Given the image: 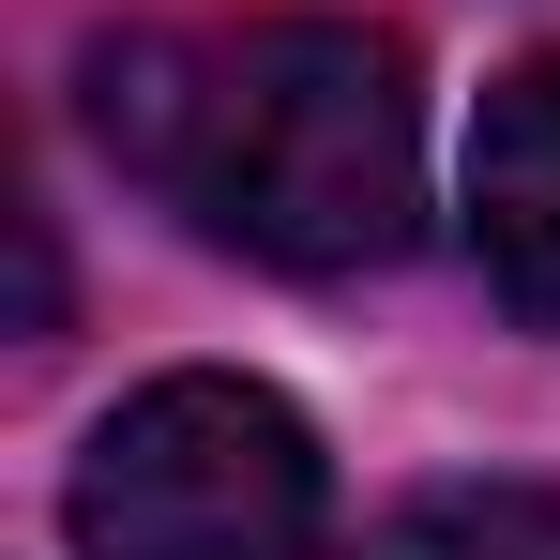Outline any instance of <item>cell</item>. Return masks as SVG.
Segmentation results:
<instances>
[{
  "label": "cell",
  "mask_w": 560,
  "mask_h": 560,
  "mask_svg": "<svg viewBox=\"0 0 560 560\" xmlns=\"http://www.w3.org/2000/svg\"><path fill=\"white\" fill-rule=\"evenodd\" d=\"M469 243L485 288L560 334V61H515L469 121Z\"/></svg>",
  "instance_id": "3957f363"
},
{
  "label": "cell",
  "mask_w": 560,
  "mask_h": 560,
  "mask_svg": "<svg viewBox=\"0 0 560 560\" xmlns=\"http://www.w3.org/2000/svg\"><path fill=\"white\" fill-rule=\"evenodd\" d=\"M334 469L273 378H152L77 455V560H318Z\"/></svg>",
  "instance_id": "7a4b0ae2"
},
{
  "label": "cell",
  "mask_w": 560,
  "mask_h": 560,
  "mask_svg": "<svg viewBox=\"0 0 560 560\" xmlns=\"http://www.w3.org/2000/svg\"><path fill=\"white\" fill-rule=\"evenodd\" d=\"M106 167L212 228L258 273H378L424 212L409 46L364 15H243V31H106L92 46Z\"/></svg>",
  "instance_id": "6da1fadb"
},
{
  "label": "cell",
  "mask_w": 560,
  "mask_h": 560,
  "mask_svg": "<svg viewBox=\"0 0 560 560\" xmlns=\"http://www.w3.org/2000/svg\"><path fill=\"white\" fill-rule=\"evenodd\" d=\"M364 560H560V485H424Z\"/></svg>",
  "instance_id": "277c9868"
}]
</instances>
